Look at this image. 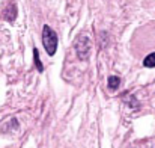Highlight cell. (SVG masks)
Instances as JSON below:
<instances>
[{"label":"cell","mask_w":155,"mask_h":148,"mask_svg":"<svg viewBox=\"0 0 155 148\" xmlns=\"http://www.w3.org/2000/svg\"><path fill=\"white\" fill-rule=\"evenodd\" d=\"M42 44L45 47V51L50 56H53L56 53V50H57V35L50 26H44V29H42Z\"/></svg>","instance_id":"obj_1"},{"label":"cell","mask_w":155,"mask_h":148,"mask_svg":"<svg viewBox=\"0 0 155 148\" xmlns=\"http://www.w3.org/2000/svg\"><path fill=\"white\" fill-rule=\"evenodd\" d=\"M74 47H75V51H77V56H78L81 60L89 59L92 43H91V40H89L86 35H80V36L77 38V41H75Z\"/></svg>","instance_id":"obj_2"},{"label":"cell","mask_w":155,"mask_h":148,"mask_svg":"<svg viewBox=\"0 0 155 148\" xmlns=\"http://www.w3.org/2000/svg\"><path fill=\"white\" fill-rule=\"evenodd\" d=\"M3 15H5V18H6L8 21H14L15 17H17V6H15L14 3L8 5L6 9H5V12H3Z\"/></svg>","instance_id":"obj_3"},{"label":"cell","mask_w":155,"mask_h":148,"mask_svg":"<svg viewBox=\"0 0 155 148\" xmlns=\"http://www.w3.org/2000/svg\"><path fill=\"white\" fill-rule=\"evenodd\" d=\"M107 85H108L110 89H117L119 85H120V79L117 76H110L108 80H107Z\"/></svg>","instance_id":"obj_4"},{"label":"cell","mask_w":155,"mask_h":148,"mask_svg":"<svg viewBox=\"0 0 155 148\" xmlns=\"http://www.w3.org/2000/svg\"><path fill=\"white\" fill-rule=\"evenodd\" d=\"M143 65H145L146 68H154L155 67V51L154 53H151V54H148V56L145 57Z\"/></svg>","instance_id":"obj_5"},{"label":"cell","mask_w":155,"mask_h":148,"mask_svg":"<svg viewBox=\"0 0 155 148\" xmlns=\"http://www.w3.org/2000/svg\"><path fill=\"white\" fill-rule=\"evenodd\" d=\"M33 59H35L36 70H38L39 73H42V71H44V67H42V64H41V60H39V51H38V49H33Z\"/></svg>","instance_id":"obj_6"}]
</instances>
